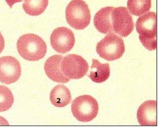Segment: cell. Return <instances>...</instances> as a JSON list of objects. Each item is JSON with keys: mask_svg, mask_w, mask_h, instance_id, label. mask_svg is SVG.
I'll list each match as a JSON object with an SVG mask.
<instances>
[{"mask_svg": "<svg viewBox=\"0 0 158 127\" xmlns=\"http://www.w3.org/2000/svg\"><path fill=\"white\" fill-rule=\"evenodd\" d=\"M23 7L27 14L38 16L45 11L48 5V0H23Z\"/></svg>", "mask_w": 158, "mask_h": 127, "instance_id": "15", "label": "cell"}, {"mask_svg": "<svg viewBox=\"0 0 158 127\" xmlns=\"http://www.w3.org/2000/svg\"><path fill=\"white\" fill-rule=\"evenodd\" d=\"M22 68L19 62L12 56L0 58V81L3 84H13L19 79Z\"/></svg>", "mask_w": 158, "mask_h": 127, "instance_id": "9", "label": "cell"}, {"mask_svg": "<svg viewBox=\"0 0 158 127\" xmlns=\"http://www.w3.org/2000/svg\"><path fill=\"white\" fill-rule=\"evenodd\" d=\"M17 49L20 55L29 61H37L43 58L47 53V45L40 36L26 34L17 42Z\"/></svg>", "mask_w": 158, "mask_h": 127, "instance_id": "1", "label": "cell"}, {"mask_svg": "<svg viewBox=\"0 0 158 127\" xmlns=\"http://www.w3.org/2000/svg\"><path fill=\"white\" fill-rule=\"evenodd\" d=\"M114 7H106L99 10L94 18V24L98 31L103 34L112 33L111 13Z\"/></svg>", "mask_w": 158, "mask_h": 127, "instance_id": "12", "label": "cell"}, {"mask_svg": "<svg viewBox=\"0 0 158 127\" xmlns=\"http://www.w3.org/2000/svg\"><path fill=\"white\" fill-rule=\"evenodd\" d=\"M110 75V67L108 63L102 64L96 59L93 60L91 70L88 77L95 83H102L108 79Z\"/></svg>", "mask_w": 158, "mask_h": 127, "instance_id": "14", "label": "cell"}, {"mask_svg": "<svg viewBox=\"0 0 158 127\" xmlns=\"http://www.w3.org/2000/svg\"><path fill=\"white\" fill-rule=\"evenodd\" d=\"M5 39L2 34L0 32V54L2 53L5 48Z\"/></svg>", "mask_w": 158, "mask_h": 127, "instance_id": "18", "label": "cell"}, {"mask_svg": "<svg viewBox=\"0 0 158 127\" xmlns=\"http://www.w3.org/2000/svg\"><path fill=\"white\" fill-rule=\"evenodd\" d=\"M50 43L57 53L65 54L73 48L75 37L73 32L65 27L55 29L50 36Z\"/></svg>", "mask_w": 158, "mask_h": 127, "instance_id": "8", "label": "cell"}, {"mask_svg": "<svg viewBox=\"0 0 158 127\" xmlns=\"http://www.w3.org/2000/svg\"><path fill=\"white\" fill-rule=\"evenodd\" d=\"M125 50L123 39L113 33L107 34L96 46V52L98 55L108 61L119 59Z\"/></svg>", "mask_w": 158, "mask_h": 127, "instance_id": "4", "label": "cell"}, {"mask_svg": "<svg viewBox=\"0 0 158 127\" xmlns=\"http://www.w3.org/2000/svg\"><path fill=\"white\" fill-rule=\"evenodd\" d=\"M63 57L59 55L52 56L46 61L44 70L48 77L53 81L67 83L69 79L65 77L61 70V62Z\"/></svg>", "mask_w": 158, "mask_h": 127, "instance_id": "10", "label": "cell"}, {"mask_svg": "<svg viewBox=\"0 0 158 127\" xmlns=\"http://www.w3.org/2000/svg\"><path fill=\"white\" fill-rule=\"evenodd\" d=\"M5 1L7 3L8 5L10 6V7L11 8L13 7V6L15 5V3L21 2L23 0H5Z\"/></svg>", "mask_w": 158, "mask_h": 127, "instance_id": "19", "label": "cell"}, {"mask_svg": "<svg viewBox=\"0 0 158 127\" xmlns=\"http://www.w3.org/2000/svg\"><path fill=\"white\" fill-rule=\"evenodd\" d=\"M73 115L81 122H88L96 118L98 104L95 99L89 95L79 96L73 101L71 106Z\"/></svg>", "mask_w": 158, "mask_h": 127, "instance_id": "5", "label": "cell"}, {"mask_svg": "<svg viewBox=\"0 0 158 127\" xmlns=\"http://www.w3.org/2000/svg\"><path fill=\"white\" fill-rule=\"evenodd\" d=\"M66 18L70 26L78 30L85 29L90 24L91 14L83 0H72L66 9Z\"/></svg>", "mask_w": 158, "mask_h": 127, "instance_id": "3", "label": "cell"}, {"mask_svg": "<svg viewBox=\"0 0 158 127\" xmlns=\"http://www.w3.org/2000/svg\"><path fill=\"white\" fill-rule=\"evenodd\" d=\"M127 8L132 14L139 17L151 10V0H127Z\"/></svg>", "mask_w": 158, "mask_h": 127, "instance_id": "16", "label": "cell"}, {"mask_svg": "<svg viewBox=\"0 0 158 127\" xmlns=\"http://www.w3.org/2000/svg\"><path fill=\"white\" fill-rule=\"evenodd\" d=\"M137 118L141 125H156V101L144 102L137 110Z\"/></svg>", "mask_w": 158, "mask_h": 127, "instance_id": "11", "label": "cell"}, {"mask_svg": "<svg viewBox=\"0 0 158 127\" xmlns=\"http://www.w3.org/2000/svg\"><path fill=\"white\" fill-rule=\"evenodd\" d=\"M137 32L142 45L148 50L156 48V14L150 12L139 17L136 23Z\"/></svg>", "mask_w": 158, "mask_h": 127, "instance_id": "2", "label": "cell"}, {"mask_svg": "<svg viewBox=\"0 0 158 127\" xmlns=\"http://www.w3.org/2000/svg\"><path fill=\"white\" fill-rule=\"evenodd\" d=\"M113 31L123 37L131 34L134 29L132 17L124 7L114 8L111 13Z\"/></svg>", "mask_w": 158, "mask_h": 127, "instance_id": "7", "label": "cell"}, {"mask_svg": "<svg viewBox=\"0 0 158 127\" xmlns=\"http://www.w3.org/2000/svg\"><path fill=\"white\" fill-rule=\"evenodd\" d=\"M50 100L53 105L63 108L70 103L72 97L67 87L63 85H59L54 87L50 92Z\"/></svg>", "mask_w": 158, "mask_h": 127, "instance_id": "13", "label": "cell"}, {"mask_svg": "<svg viewBox=\"0 0 158 127\" xmlns=\"http://www.w3.org/2000/svg\"><path fill=\"white\" fill-rule=\"evenodd\" d=\"M14 103V97L7 87L0 85V112L9 110Z\"/></svg>", "mask_w": 158, "mask_h": 127, "instance_id": "17", "label": "cell"}, {"mask_svg": "<svg viewBox=\"0 0 158 127\" xmlns=\"http://www.w3.org/2000/svg\"><path fill=\"white\" fill-rule=\"evenodd\" d=\"M61 70L69 80L79 79L86 74L89 65L86 60L81 56L69 54L62 58Z\"/></svg>", "mask_w": 158, "mask_h": 127, "instance_id": "6", "label": "cell"}]
</instances>
